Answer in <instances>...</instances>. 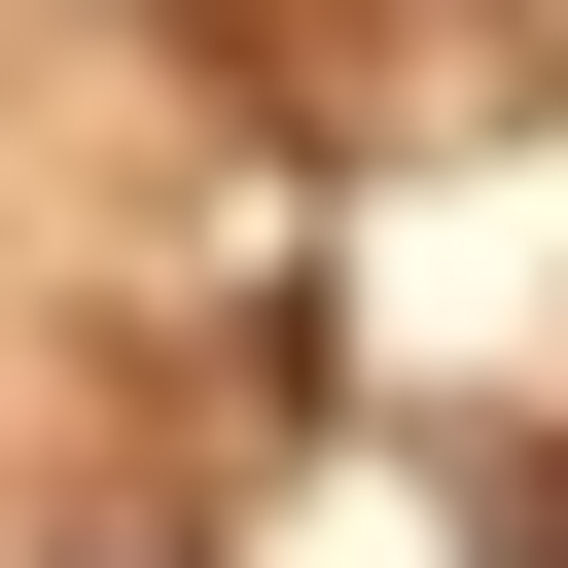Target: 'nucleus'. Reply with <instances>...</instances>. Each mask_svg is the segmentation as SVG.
Returning a JSON list of instances; mask_svg holds the SVG:
<instances>
[{
  "label": "nucleus",
  "mask_w": 568,
  "mask_h": 568,
  "mask_svg": "<svg viewBox=\"0 0 568 568\" xmlns=\"http://www.w3.org/2000/svg\"><path fill=\"white\" fill-rule=\"evenodd\" d=\"M71 568H178V532H71Z\"/></svg>",
  "instance_id": "obj_1"
}]
</instances>
